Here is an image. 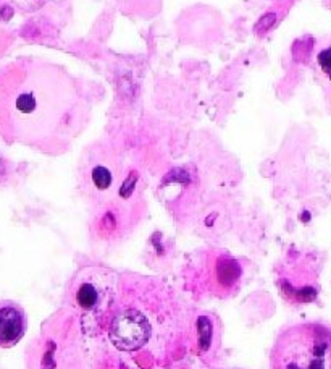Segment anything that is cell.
Returning a JSON list of instances; mask_svg holds the SVG:
<instances>
[{"label": "cell", "instance_id": "6da1fadb", "mask_svg": "<svg viewBox=\"0 0 331 369\" xmlns=\"http://www.w3.org/2000/svg\"><path fill=\"white\" fill-rule=\"evenodd\" d=\"M91 101L65 67L21 57L0 70V133L47 152H64L84 132Z\"/></svg>", "mask_w": 331, "mask_h": 369}, {"label": "cell", "instance_id": "7a4b0ae2", "mask_svg": "<svg viewBox=\"0 0 331 369\" xmlns=\"http://www.w3.org/2000/svg\"><path fill=\"white\" fill-rule=\"evenodd\" d=\"M138 175L128 174L118 154L100 146L86 154L81 166V186L89 201L99 209L123 198L138 196Z\"/></svg>", "mask_w": 331, "mask_h": 369}, {"label": "cell", "instance_id": "3957f363", "mask_svg": "<svg viewBox=\"0 0 331 369\" xmlns=\"http://www.w3.org/2000/svg\"><path fill=\"white\" fill-rule=\"evenodd\" d=\"M328 334L322 327L298 326L278 339L275 358L278 369H325Z\"/></svg>", "mask_w": 331, "mask_h": 369}, {"label": "cell", "instance_id": "277c9868", "mask_svg": "<svg viewBox=\"0 0 331 369\" xmlns=\"http://www.w3.org/2000/svg\"><path fill=\"white\" fill-rule=\"evenodd\" d=\"M151 321L136 308H127L113 317L110 339L115 347L124 351L138 350L151 340Z\"/></svg>", "mask_w": 331, "mask_h": 369}, {"label": "cell", "instance_id": "5b68a950", "mask_svg": "<svg viewBox=\"0 0 331 369\" xmlns=\"http://www.w3.org/2000/svg\"><path fill=\"white\" fill-rule=\"evenodd\" d=\"M26 321L18 306H0V345H11L18 342L25 332Z\"/></svg>", "mask_w": 331, "mask_h": 369}, {"label": "cell", "instance_id": "8992f818", "mask_svg": "<svg viewBox=\"0 0 331 369\" xmlns=\"http://www.w3.org/2000/svg\"><path fill=\"white\" fill-rule=\"evenodd\" d=\"M105 297L104 288L93 279H86L79 282L76 288V303L81 306L83 310L95 311L100 308L102 300Z\"/></svg>", "mask_w": 331, "mask_h": 369}, {"label": "cell", "instance_id": "52a82bcc", "mask_svg": "<svg viewBox=\"0 0 331 369\" xmlns=\"http://www.w3.org/2000/svg\"><path fill=\"white\" fill-rule=\"evenodd\" d=\"M317 65L320 68L322 73L331 81V45L330 47L322 49L317 55Z\"/></svg>", "mask_w": 331, "mask_h": 369}]
</instances>
